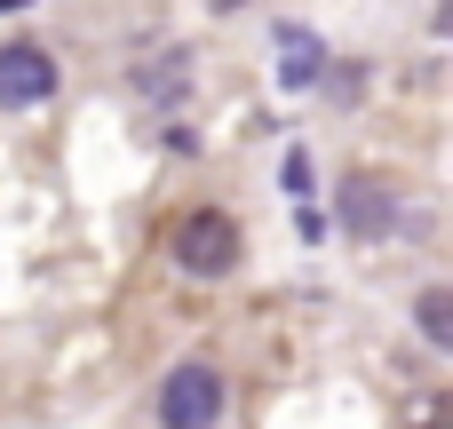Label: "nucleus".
<instances>
[{
  "instance_id": "f257e3e1",
  "label": "nucleus",
  "mask_w": 453,
  "mask_h": 429,
  "mask_svg": "<svg viewBox=\"0 0 453 429\" xmlns=\"http://www.w3.org/2000/svg\"><path fill=\"white\" fill-rule=\"evenodd\" d=\"M175 263H183L191 279H231V271H239V223H231L223 207L183 215V223H175Z\"/></svg>"
},
{
  "instance_id": "f03ea898",
  "label": "nucleus",
  "mask_w": 453,
  "mask_h": 429,
  "mask_svg": "<svg viewBox=\"0 0 453 429\" xmlns=\"http://www.w3.org/2000/svg\"><path fill=\"white\" fill-rule=\"evenodd\" d=\"M159 422L167 429H215L223 422V374L215 366H175L159 390Z\"/></svg>"
},
{
  "instance_id": "7ed1b4c3",
  "label": "nucleus",
  "mask_w": 453,
  "mask_h": 429,
  "mask_svg": "<svg viewBox=\"0 0 453 429\" xmlns=\"http://www.w3.org/2000/svg\"><path fill=\"white\" fill-rule=\"evenodd\" d=\"M48 96H56V64H48V48H32V40L0 48V103H8V111H32V103H48Z\"/></svg>"
},
{
  "instance_id": "20e7f679",
  "label": "nucleus",
  "mask_w": 453,
  "mask_h": 429,
  "mask_svg": "<svg viewBox=\"0 0 453 429\" xmlns=\"http://www.w3.org/2000/svg\"><path fill=\"white\" fill-rule=\"evenodd\" d=\"M390 215H398V199L374 183V175H350L342 183V223L358 231V239H374V231H390Z\"/></svg>"
},
{
  "instance_id": "39448f33",
  "label": "nucleus",
  "mask_w": 453,
  "mask_h": 429,
  "mask_svg": "<svg viewBox=\"0 0 453 429\" xmlns=\"http://www.w3.org/2000/svg\"><path fill=\"white\" fill-rule=\"evenodd\" d=\"M319 64H326L319 32H303V24H279V80H287V88H319Z\"/></svg>"
},
{
  "instance_id": "423d86ee",
  "label": "nucleus",
  "mask_w": 453,
  "mask_h": 429,
  "mask_svg": "<svg viewBox=\"0 0 453 429\" xmlns=\"http://www.w3.org/2000/svg\"><path fill=\"white\" fill-rule=\"evenodd\" d=\"M414 318H422V334H430V342H438V350H446V342H453V295H446V287H430V295H422V310H414Z\"/></svg>"
},
{
  "instance_id": "0eeeda50",
  "label": "nucleus",
  "mask_w": 453,
  "mask_h": 429,
  "mask_svg": "<svg viewBox=\"0 0 453 429\" xmlns=\"http://www.w3.org/2000/svg\"><path fill=\"white\" fill-rule=\"evenodd\" d=\"M8 8H24V0H0V16H8Z\"/></svg>"
}]
</instances>
